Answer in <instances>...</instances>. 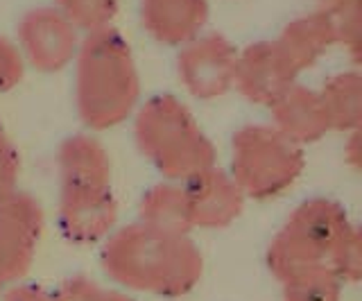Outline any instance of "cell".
Instances as JSON below:
<instances>
[{
  "instance_id": "20",
  "label": "cell",
  "mask_w": 362,
  "mask_h": 301,
  "mask_svg": "<svg viewBox=\"0 0 362 301\" xmlns=\"http://www.w3.org/2000/svg\"><path fill=\"white\" fill-rule=\"evenodd\" d=\"M320 12L333 28L335 41L349 43L351 50H358L360 35V0H324Z\"/></svg>"
},
{
  "instance_id": "16",
  "label": "cell",
  "mask_w": 362,
  "mask_h": 301,
  "mask_svg": "<svg viewBox=\"0 0 362 301\" xmlns=\"http://www.w3.org/2000/svg\"><path fill=\"white\" fill-rule=\"evenodd\" d=\"M141 222L168 233H184L192 229L186 195L181 186H156L143 197Z\"/></svg>"
},
{
  "instance_id": "2",
  "label": "cell",
  "mask_w": 362,
  "mask_h": 301,
  "mask_svg": "<svg viewBox=\"0 0 362 301\" xmlns=\"http://www.w3.org/2000/svg\"><path fill=\"white\" fill-rule=\"evenodd\" d=\"M139 75L124 39L111 28L88 32L77 66V109L86 125L107 129L129 116Z\"/></svg>"
},
{
  "instance_id": "5",
  "label": "cell",
  "mask_w": 362,
  "mask_h": 301,
  "mask_svg": "<svg viewBox=\"0 0 362 301\" xmlns=\"http://www.w3.org/2000/svg\"><path fill=\"white\" fill-rule=\"evenodd\" d=\"M303 168L301 150L272 127H245L233 138V182L243 195L267 199L294 184Z\"/></svg>"
},
{
  "instance_id": "23",
  "label": "cell",
  "mask_w": 362,
  "mask_h": 301,
  "mask_svg": "<svg viewBox=\"0 0 362 301\" xmlns=\"http://www.w3.org/2000/svg\"><path fill=\"white\" fill-rule=\"evenodd\" d=\"M16 175H18V154L11 141L7 138L3 125H0V195L14 191Z\"/></svg>"
},
{
  "instance_id": "6",
  "label": "cell",
  "mask_w": 362,
  "mask_h": 301,
  "mask_svg": "<svg viewBox=\"0 0 362 301\" xmlns=\"http://www.w3.org/2000/svg\"><path fill=\"white\" fill-rule=\"evenodd\" d=\"M43 231V211L25 193L0 195V290L30 270Z\"/></svg>"
},
{
  "instance_id": "12",
  "label": "cell",
  "mask_w": 362,
  "mask_h": 301,
  "mask_svg": "<svg viewBox=\"0 0 362 301\" xmlns=\"http://www.w3.org/2000/svg\"><path fill=\"white\" fill-rule=\"evenodd\" d=\"M62 193L109 188L111 163L105 148L88 136L68 138L59 150Z\"/></svg>"
},
{
  "instance_id": "21",
  "label": "cell",
  "mask_w": 362,
  "mask_h": 301,
  "mask_svg": "<svg viewBox=\"0 0 362 301\" xmlns=\"http://www.w3.org/2000/svg\"><path fill=\"white\" fill-rule=\"evenodd\" d=\"M331 270L337 274L339 281L356 283L362 270V254H360V236L356 227L346 233V238L339 242V247L333 254Z\"/></svg>"
},
{
  "instance_id": "19",
  "label": "cell",
  "mask_w": 362,
  "mask_h": 301,
  "mask_svg": "<svg viewBox=\"0 0 362 301\" xmlns=\"http://www.w3.org/2000/svg\"><path fill=\"white\" fill-rule=\"evenodd\" d=\"M57 3H59V12L75 28L93 32L109 28L111 16L116 14L118 0H57Z\"/></svg>"
},
{
  "instance_id": "10",
  "label": "cell",
  "mask_w": 362,
  "mask_h": 301,
  "mask_svg": "<svg viewBox=\"0 0 362 301\" xmlns=\"http://www.w3.org/2000/svg\"><path fill=\"white\" fill-rule=\"evenodd\" d=\"M294 84V71L283 59L276 43H258L238 57L233 86L252 102L274 105Z\"/></svg>"
},
{
  "instance_id": "1",
  "label": "cell",
  "mask_w": 362,
  "mask_h": 301,
  "mask_svg": "<svg viewBox=\"0 0 362 301\" xmlns=\"http://www.w3.org/2000/svg\"><path fill=\"white\" fill-rule=\"evenodd\" d=\"M107 274L127 288L181 297L202 278V254L184 233H168L143 222L116 231L102 254Z\"/></svg>"
},
{
  "instance_id": "17",
  "label": "cell",
  "mask_w": 362,
  "mask_h": 301,
  "mask_svg": "<svg viewBox=\"0 0 362 301\" xmlns=\"http://www.w3.org/2000/svg\"><path fill=\"white\" fill-rule=\"evenodd\" d=\"M360 77L344 73L333 77L320 93L331 129H356L360 122Z\"/></svg>"
},
{
  "instance_id": "7",
  "label": "cell",
  "mask_w": 362,
  "mask_h": 301,
  "mask_svg": "<svg viewBox=\"0 0 362 301\" xmlns=\"http://www.w3.org/2000/svg\"><path fill=\"white\" fill-rule=\"evenodd\" d=\"M235 64L238 52L231 43L218 35H209L192 41L179 54V75L195 98L213 100L233 86Z\"/></svg>"
},
{
  "instance_id": "11",
  "label": "cell",
  "mask_w": 362,
  "mask_h": 301,
  "mask_svg": "<svg viewBox=\"0 0 362 301\" xmlns=\"http://www.w3.org/2000/svg\"><path fill=\"white\" fill-rule=\"evenodd\" d=\"M118 206L111 188L98 191H71L62 193L59 225L68 240L86 244L109 236L116 225Z\"/></svg>"
},
{
  "instance_id": "3",
  "label": "cell",
  "mask_w": 362,
  "mask_h": 301,
  "mask_svg": "<svg viewBox=\"0 0 362 301\" xmlns=\"http://www.w3.org/2000/svg\"><path fill=\"white\" fill-rule=\"evenodd\" d=\"M136 138L145 157L173 179H188L213 168L211 141L202 134L190 111L170 95L152 98L143 107L136 120Z\"/></svg>"
},
{
  "instance_id": "15",
  "label": "cell",
  "mask_w": 362,
  "mask_h": 301,
  "mask_svg": "<svg viewBox=\"0 0 362 301\" xmlns=\"http://www.w3.org/2000/svg\"><path fill=\"white\" fill-rule=\"evenodd\" d=\"M274 43L281 50L283 59L290 64V69L297 75L299 71H303L305 66H310L320 57L331 43H335V35L326 16L322 12H317L313 16L294 20Z\"/></svg>"
},
{
  "instance_id": "9",
  "label": "cell",
  "mask_w": 362,
  "mask_h": 301,
  "mask_svg": "<svg viewBox=\"0 0 362 301\" xmlns=\"http://www.w3.org/2000/svg\"><path fill=\"white\" fill-rule=\"evenodd\" d=\"M184 195L192 227L222 229L238 218L243 208V191L233 177L222 170L206 168L184 179Z\"/></svg>"
},
{
  "instance_id": "18",
  "label": "cell",
  "mask_w": 362,
  "mask_h": 301,
  "mask_svg": "<svg viewBox=\"0 0 362 301\" xmlns=\"http://www.w3.org/2000/svg\"><path fill=\"white\" fill-rule=\"evenodd\" d=\"M342 281L333 270H310L283 281V301H339Z\"/></svg>"
},
{
  "instance_id": "24",
  "label": "cell",
  "mask_w": 362,
  "mask_h": 301,
  "mask_svg": "<svg viewBox=\"0 0 362 301\" xmlns=\"http://www.w3.org/2000/svg\"><path fill=\"white\" fill-rule=\"evenodd\" d=\"M21 75H23V61L18 50L5 39H0V93L16 86Z\"/></svg>"
},
{
  "instance_id": "14",
  "label": "cell",
  "mask_w": 362,
  "mask_h": 301,
  "mask_svg": "<svg viewBox=\"0 0 362 301\" xmlns=\"http://www.w3.org/2000/svg\"><path fill=\"white\" fill-rule=\"evenodd\" d=\"M206 20V0H143V23L158 41L184 43Z\"/></svg>"
},
{
  "instance_id": "8",
  "label": "cell",
  "mask_w": 362,
  "mask_h": 301,
  "mask_svg": "<svg viewBox=\"0 0 362 301\" xmlns=\"http://www.w3.org/2000/svg\"><path fill=\"white\" fill-rule=\"evenodd\" d=\"M18 39L28 59L41 71H59L75 57L77 32L59 9H34L18 25Z\"/></svg>"
},
{
  "instance_id": "4",
  "label": "cell",
  "mask_w": 362,
  "mask_h": 301,
  "mask_svg": "<svg viewBox=\"0 0 362 301\" xmlns=\"http://www.w3.org/2000/svg\"><path fill=\"white\" fill-rule=\"evenodd\" d=\"M354 229L342 206L328 199L301 204L269 244V270L281 281L310 272L331 270L333 254Z\"/></svg>"
},
{
  "instance_id": "22",
  "label": "cell",
  "mask_w": 362,
  "mask_h": 301,
  "mask_svg": "<svg viewBox=\"0 0 362 301\" xmlns=\"http://www.w3.org/2000/svg\"><path fill=\"white\" fill-rule=\"evenodd\" d=\"M54 301H132V299L100 288L95 281L77 276L59 288V293L54 295Z\"/></svg>"
},
{
  "instance_id": "25",
  "label": "cell",
  "mask_w": 362,
  "mask_h": 301,
  "mask_svg": "<svg viewBox=\"0 0 362 301\" xmlns=\"http://www.w3.org/2000/svg\"><path fill=\"white\" fill-rule=\"evenodd\" d=\"M5 301H54V295L37 285H16L11 293H7Z\"/></svg>"
},
{
  "instance_id": "13",
  "label": "cell",
  "mask_w": 362,
  "mask_h": 301,
  "mask_svg": "<svg viewBox=\"0 0 362 301\" xmlns=\"http://www.w3.org/2000/svg\"><path fill=\"white\" fill-rule=\"evenodd\" d=\"M276 118V129L292 143H310L322 138L331 129L322 107L320 93L292 84L274 105H272Z\"/></svg>"
}]
</instances>
